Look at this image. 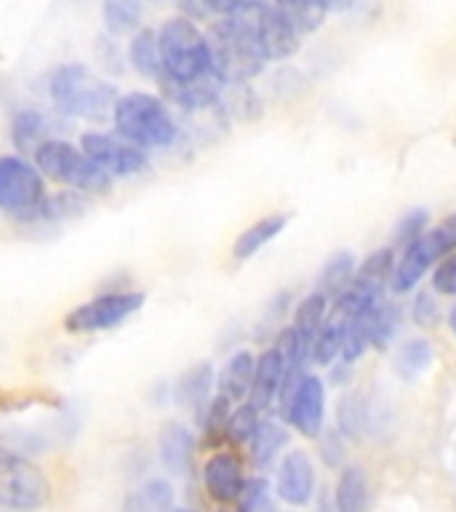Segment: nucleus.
<instances>
[{"label": "nucleus", "mask_w": 456, "mask_h": 512, "mask_svg": "<svg viewBox=\"0 0 456 512\" xmlns=\"http://www.w3.org/2000/svg\"><path fill=\"white\" fill-rule=\"evenodd\" d=\"M206 40L208 54H211V70L222 83H248L267 64V56L256 40L248 8L219 16V22H214Z\"/></svg>", "instance_id": "nucleus-1"}, {"label": "nucleus", "mask_w": 456, "mask_h": 512, "mask_svg": "<svg viewBox=\"0 0 456 512\" xmlns=\"http://www.w3.org/2000/svg\"><path fill=\"white\" fill-rule=\"evenodd\" d=\"M112 123L120 136L139 144L142 150L171 147L179 136L176 120L168 112L166 102L155 94H144V91L118 96L115 107H112Z\"/></svg>", "instance_id": "nucleus-2"}, {"label": "nucleus", "mask_w": 456, "mask_h": 512, "mask_svg": "<svg viewBox=\"0 0 456 512\" xmlns=\"http://www.w3.org/2000/svg\"><path fill=\"white\" fill-rule=\"evenodd\" d=\"M48 91H51V102L64 115L94 120V123L112 115V107H115V99H118V91H115L112 83H107L91 70H86L83 64L75 62L62 64L51 75Z\"/></svg>", "instance_id": "nucleus-3"}, {"label": "nucleus", "mask_w": 456, "mask_h": 512, "mask_svg": "<svg viewBox=\"0 0 456 512\" xmlns=\"http://www.w3.org/2000/svg\"><path fill=\"white\" fill-rule=\"evenodd\" d=\"M158 46L160 62H163V78L160 80L190 83V80H198L211 72L206 35L187 16H174L160 27Z\"/></svg>", "instance_id": "nucleus-4"}, {"label": "nucleus", "mask_w": 456, "mask_h": 512, "mask_svg": "<svg viewBox=\"0 0 456 512\" xmlns=\"http://www.w3.org/2000/svg\"><path fill=\"white\" fill-rule=\"evenodd\" d=\"M35 166L48 179L75 187L86 195H104L112 187V176L102 166H96L86 152L62 139L40 142L35 147Z\"/></svg>", "instance_id": "nucleus-5"}, {"label": "nucleus", "mask_w": 456, "mask_h": 512, "mask_svg": "<svg viewBox=\"0 0 456 512\" xmlns=\"http://www.w3.org/2000/svg\"><path fill=\"white\" fill-rule=\"evenodd\" d=\"M280 416L304 438H318L326 419V387L307 371H286L278 392Z\"/></svg>", "instance_id": "nucleus-6"}, {"label": "nucleus", "mask_w": 456, "mask_h": 512, "mask_svg": "<svg viewBox=\"0 0 456 512\" xmlns=\"http://www.w3.org/2000/svg\"><path fill=\"white\" fill-rule=\"evenodd\" d=\"M51 496L46 472L30 459L0 448V507L11 510H38Z\"/></svg>", "instance_id": "nucleus-7"}, {"label": "nucleus", "mask_w": 456, "mask_h": 512, "mask_svg": "<svg viewBox=\"0 0 456 512\" xmlns=\"http://www.w3.org/2000/svg\"><path fill=\"white\" fill-rule=\"evenodd\" d=\"M144 294L142 291H107L88 302L78 304L75 310L67 312L64 328L70 334H96L107 328L120 326L123 320L142 310Z\"/></svg>", "instance_id": "nucleus-8"}, {"label": "nucleus", "mask_w": 456, "mask_h": 512, "mask_svg": "<svg viewBox=\"0 0 456 512\" xmlns=\"http://www.w3.org/2000/svg\"><path fill=\"white\" fill-rule=\"evenodd\" d=\"M46 198L40 168L19 155H0V208L22 216Z\"/></svg>", "instance_id": "nucleus-9"}, {"label": "nucleus", "mask_w": 456, "mask_h": 512, "mask_svg": "<svg viewBox=\"0 0 456 512\" xmlns=\"http://www.w3.org/2000/svg\"><path fill=\"white\" fill-rule=\"evenodd\" d=\"M80 150L94 160L96 166H102L110 176H134L142 174L147 168V152L139 144L128 142L120 134H99L88 131L80 136Z\"/></svg>", "instance_id": "nucleus-10"}, {"label": "nucleus", "mask_w": 456, "mask_h": 512, "mask_svg": "<svg viewBox=\"0 0 456 512\" xmlns=\"http://www.w3.org/2000/svg\"><path fill=\"white\" fill-rule=\"evenodd\" d=\"M248 16H251L256 40H259V46H262L267 62L288 59V56H294L296 51H299V40H302V35H299V32H296L294 27L267 3V0L248 8Z\"/></svg>", "instance_id": "nucleus-11"}, {"label": "nucleus", "mask_w": 456, "mask_h": 512, "mask_svg": "<svg viewBox=\"0 0 456 512\" xmlns=\"http://www.w3.org/2000/svg\"><path fill=\"white\" fill-rule=\"evenodd\" d=\"M200 480L211 502L238 504L243 483H246V464L235 451H216L203 464Z\"/></svg>", "instance_id": "nucleus-12"}, {"label": "nucleus", "mask_w": 456, "mask_h": 512, "mask_svg": "<svg viewBox=\"0 0 456 512\" xmlns=\"http://www.w3.org/2000/svg\"><path fill=\"white\" fill-rule=\"evenodd\" d=\"M443 256H446V251L440 248L435 232L424 230L419 238L411 240L408 246H403V254H400V259L395 262V270H392V288L398 294L411 291L422 280L424 272L430 270L432 264L443 259Z\"/></svg>", "instance_id": "nucleus-13"}, {"label": "nucleus", "mask_w": 456, "mask_h": 512, "mask_svg": "<svg viewBox=\"0 0 456 512\" xmlns=\"http://www.w3.org/2000/svg\"><path fill=\"white\" fill-rule=\"evenodd\" d=\"M315 494V467L304 451H288L278 464V496L283 502L302 507Z\"/></svg>", "instance_id": "nucleus-14"}, {"label": "nucleus", "mask_w": 456, "mask_h": 512, "mask_svg": "<svg viewBox=\"0 0 456 512\" xmlns=\"http://www.w3.org/2000/svg\"><path fill=\"white\" fill-rule=\"evenodd\" d=\"M283 376H286V358L280 347H270L264 350L259 358H256L254 366V382H251V392H248V403L256 408V411H267V408L275 406L278 400L280 384H283Z\"/></svg>", "instance_id": "nucleus-15"}, {"label": "nucleus", "mask_w": 456, "mask_h": 512, "mask_svg": "<svg viewBox=\"0 0 456 512\" xmlns=\"http://www.w3.org/2000/svg\"><path fill=\"white\" fill-rule=\"evenodd\" d=\"M192 451H195V440L192 432L179 422L163 424L158 438V456L160 464L166 467L171 475H187L192 464Z\"/></svg>", "instance_id": "nucleus-16"}, {"label": "nucleus", "mask_w": 456, "mask_h": 512, "mask_svg": "<svg viewBox=\"0 0 456 512\" xmlns=\"http://www.w3.org/2000/svg\"><path fill=\"white\" fill-rule=\"evenodd\" d=\"M254 366L256 358L248 350L230 355L216 376V395H222L230 403H243L251 392V382H254Z\"/></svg>", "instance_id": "nucleus-17"}, {"label": "nucleus", "mask_w": 456, "mask_h": 512, "mask_svg": "<svg viewBox=\"0 0 456 512\" xmlns=\"http://www.w3.org/2000/svg\"><path fill=\"white\" fill-rule=\"evenodd\" d=\"M392 270H395V251L392 248H379L360 267H355L352 283L347 288L358 291L366 299H379L382 288L392 280Z\"/></svg>", "instance_id": "nucleus-18"}, {"label": "nucleus", "mask_w": 456, "mask_h": 512, "mask_svg": "<svg viewBox=\"0 0 456 512\" xmlns=\"http://www.w3.org/2000/svg\"><path fill=\"white\" fill-rule=\"evenodd\" d=\"M288 446V430L278 419H259L248 438V454L259 470H267L275 464L280 451Z\"/></svg>", "instance_id": "nucleus-19"}, {"label": "nucleus", "mask_w": 456, "mask_h": 512, "mask_svg": "<svg viewBox=\"0 0 456 512\" xmlns=\"http://www.w3.org/2000/svg\"><path fill=\"white\" fill-rule=\"evenodd\" d=\"M211 392H214V368L208 363H198V366L187 368L179 382L174 384V400L176 406L192 408V411H200L211 400Z\"/></svg>", "instance_id": "nucleus-20"}, {"label": "nucleus", "mask_w": 456, "mask_h": 512, "mask_svg": "<svg viewBox=\"0 0 456 512\" xmlns=\"http://www.w3.org/2000/svg\"><path fill=\"white\" fill-rule=\"evenodd\" d=\"M288 224V214H270L259 219L256 224H251L248 230H243L235 240V246H232V256L238 259V262H246L256 251H262L270 240H275L280 232L286 230Z\"/></svg>", "instance_id": "nucleus-21"}, {"label": "nucleus", "mask_w": 456, "mask_h": 512, "mask_svg": "<svg viewBox=\"0 0 456 512\" xmlns=\"http://www.w3.org/2000/svg\"><path fill=\"white\" fill-rule=\"evenodd\" d=\"M299 35H310L326 19V6L320 0H267Z\"/></svg>", "instance_id": "nucleus-22"}, {"label": "nucleus", "mask_w": 456, "mask_h": 512, "mask_svg": "<svg viewBox=\"0 0 456 512\" xmlns=\"http://www.w3.org/2000/svg\"><path fill=\"white\" fill-rule=\"evenodd\" d=\"M128 59L142 78L147 80H160L163 78V62H160V46H158V32L152 30H139L131 38L128 46Z\"/></svg>", "instance_id": "nucleus-23"}, {"label": "nucleus", "mask_w": 456, "mask_h": 512, "mask_svg": "<svg viewBox=\"0 0 456 512\" xmlns=\"http://www.w3.org/2000/svg\"><path fill=\"white\" fill-rule=\"evenodd\" d=\"M352 275H355V254L350 251H339L326 262L323 272L318 278V291L326 294L328 299H336L342 294L344 288L352 283Z\"/></svg>", "instance_id": "nucleus-24"}, {"label": "nucleus", "mask_w": 456, "mask_h": 512, "mask_svg": "<svg viewBox=\"0 0 456 512\" xmlns=\"http://www.w3.org/2000/svg\"><path fill=\"white\" fill-rule=\"evenodd\" d=\"M368 507L366 472L360 467H347L336 483V510L360 512Z\"/></svg>", "instance_id": "nucleus-25"}, {"label": "nucleus", "mask_w": 456, "mask_h": 512, "mask_svg": "<svg viewBox=\"0 0 456 512\" xmlns=\"http://www.w3.org/2000/svg\"><path fill=\"white\" fill-rule=\"evenodd\" d=\"M102 16L112 35H128L142 22V0H104Z\"/></svg>", "instance_id": "nucleus-26"}, {"label": "nucleus", "mask_w": 456, "mask_h": 512, "mask_svg": "<svg viewBox=\"0 0 456 512\" xmlns=\"http://www.w3.org/2000/svg\"><path fill=\"white\" fill-rule=\"evenodd\" d=\"M128 507L144 512H166L174 507V488L166 480H150L142 488H136L128 499Z\"/></svg>", "instance_id": "nucleus-27"}, {"label": "nucleus", "mask_w": 456, "mask_h": 512, "mask_svg": "<svg viewBox=\"0 0 456 512\" xmlns=\"http://www.w3.org/2000/svg\"><path fill=\"white\" fill-rule=\"evenodd\" d=\"M326 312H328V296L315 291L304 299L294 312V328L304 339H315L318 334V328L323 326V320H326Z\"/></svg>", "instance_id": "nucleus-28"}, {"label": "nucleus", "mask_w": 456, "mask_h": 512, "mask_svg": "<svg viewBox=\"0 0 456 512\" xmlns=\"http://www.w3.org/2000/svg\"><path fill=\"white\" fill-rule=\"evenodd\" d=\"M432 363V347L424 339H411L398 350V358H395V371H398L403 379H416V376L427 371V366Z\"/></svg>", "instance_id": "nucleus-29"}, {"label": "nucleus", "mask_w": 456, "mask_h": 512, "mask_svg": "<svg viewBox=\"0 0 456 512\" xmlns=\"http://www.w3.org/2000/svg\"><path fill=\"white\" fill-rule=\"evenodd\" d=\"M40 142H46V120L40 112H19L14 120V144L19 150H35Z\"/></svg>", "instance_id": "nucleus-30"}, {"label": "nucleus", "mask_w": 456, "mask_h": 512, "mask_svg": "<svg viewBox=\"0 0 456 512\" xmlns=\"http://www.w3.org/2000/svg\"><path fill=\"white\" fill-rule=\"evenodd\" d=\"M262 419V411H256L251 403H240L238 408H232L230 416H227V424H224V438L230 443H248L251 432H254L256 422Z\"/></svg>", "instance_id": "nucleus-31"}, {"label": "nucleus", "mask_w": 456, "mask_h": 512, "mask_svg": "<svg viewBox=\"0 0 456 512\" xmlns=\"http://www.w3.org/2000/svg\"><path fill=\"white\" fill-rule=\"evenodd\" d=\"M398 318L400 312L395 304H387L382 299L374 304V318H371V344L374 347L384 350L392 342V336L398 331Z\"/></svg>", "instance_id": "nucleus-32"}, {"label": "nucleus", "mask_w": 456, "mask_h": 512, "mask_svg": "<svg viewBox=\"0 0 456 512\" xmlns=\"http://www.w3.org/2000/svg\"><path fill=\"white\" fill-rule=\"evenodd\" d=\"M336 422L347 438H358L366 427V403L360 395H347L336 408Z\"/></svg>", "instance_id": "nucleus-33"}, {"label": "nucleus", "mask_w": 456, "mask_h": 512, "mask_svg": "<svg viewBox=\"0 0 456 512\" xmlns=\"http://www.w3.org/2000/svg\"><path fill=\"white\" fill-rule=\"evenodd\" d=\"M238 507L246 512H259V510H272V488L270 483L256 475V478H246L243 491H240Z\"/></svg>", "instance_id": "nucleus-34"}, {"label": "nucleus", "mask_w": 456, "mask_h": 512, "mask_svg": "<svg viewBox=\"0 0 456 512\" xmlns=\"http://www.w3.org/2000/svg\"><path fill=\"white\" fill-rule=\"evenodd\" d=\"M427 219H430V216H427L424 208L408 211V214L398 222V227H395V246H408L411 240L419 238L424 232V227H427Z\"/></svg>", "instance_id": "nucleus-35"}, {"label": "nucleus", "mask_w": 456, "mask_h": 512, "mask_svg": "<svg viewBox=\"0 0 456 512\" xmlns=\"http://www.w3.org/2000/svg\"><path fill=\"white\" fill-rule=\"evenodd\" d=\"M432 288L443 296H456V248L440 259L438 270L432 275Z\"/></svg>", "instance_id": "nucleus-36"}, {"label": "nucleus", "mask_w": 456, "mask_h": 512, "mask_svg": "<svg viewBox=\"0 0 456 512\" xmlns=\"http://www.w3.org/2000/svg\"><path fill=\"white\" fill-rule=\"evenodd\" d=\"M203 8H206L208 16H227L235 14V11H243V8H251L262 0H200Z\"/></svg>", "instance_id": "nucleus-37"}, {"label": "nucleus", "mask_w": 456, "mask_h": 512, "mask_svg": "<svg viewBox=\"0 0 456 512\" xmlns=\"http://www.w3.org/2000/svg\"><path fill=\"white\" fill-rule=\"evenodd\" d=\"M414 318L416 323H422V326L435 323V318H438V302H435L430 294H419L414 302Z\"/></svg>", "instance_id": "nucleus-38"}, {"label": "nucleus", "mask_w": 456, "mask_h": 512, "mask_svg": "<svg viewBox=\"0 0 456 512\" xmlns=\"http://www.w3.org/2000/svg\"><path fill=\"white\" fill-rule=\"evenodd\" d=\"M342 446H339V438L336 435H328L326 440H323V459H326V464H339L342 462Z\"/></svg>", "instance_id": "nucleus-39"}, {"label": "nucleus", "mask_w": 456, "mask_h": 512, "mask_svg": "<svg viewBox=\"0 0 456 512\" xmlns=\"http://www.w3.org/2000/svg\"><path fill=\"white\" fill-rule=\"evenodd\" d=\"M323 6H326V11H347V8H352L358 0H320Z\"/></svg>", "instance_id": "nucleus-40"}, {"label": "nucleus", "mask_w": 456, "mask_h": 512, "mask_svg": "<svg viewBox=\"0 0 456 512\" xmlns=\"http://www.w3.org/2000/svg\"><path fill=\"white\" fill-rule=\"evenodd\" d=\"M448 323H451V331H454V334H456V307H454V310H451V318H448Z\"/></svg>", "instance_id": "nucleus-41"}]
</instances>
